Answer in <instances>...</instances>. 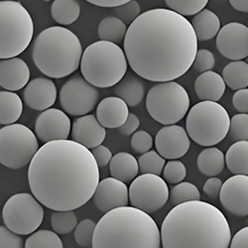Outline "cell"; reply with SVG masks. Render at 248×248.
I'll return each instance as SVG.
<instances>
[{
  "mask_svg": "<svg viewBox=\"0 0 248 248\" xmlns=\"http://www.w3.org/2000/svg\"><path fill=\"white\" fill-rule=\"evenodd\" d=\"M157 152L165 159L177 160L188 153L191 141L184 127L173 124L161 128L155 137Z\"/></svg>",
  "mask_w": 248,
  "mask_h": 248,
  "instance_id": "16",
  "label": "cell"
},
{
  "mask_svg": "<svg viewBox=\"0 0 248 248\" xmlns=\"http://www.w3.org/2000/svg\"><path fill=\"white\" fill-rule=\"evenodd\" d=\"M38 150V137L23 124L14 123L0 129V162L6 168L26 167Z\"/></svg>",
  "mask_w": 248,
  "mask_h": 248,
  "instance_id": "10",
  "label": "cell"
},
{
  "mask_svg": "<svg viewBox=\"0 0 248 248\" xmlns=\"http://www.w3.org/2000/svg\"><path fill=\"white\" fill-rule=\"evenodd\" d=\"M222 78L226 87L232 91L247 89L248 87V64L244 61H232L222 71Z\"/></svg>",
  "mask_w": 248,
  "mask_h": 248,
  "instance_id": "31",
  "label": "cell"
},
{
  "mask_svg": "<svg viewBox=\"0 0 248 248\" xmlns=\"http://www.w3.org/2000/svg\"><path fill=\"white\" fill-rule=\"evenodd\" d=\"M99 182L93 152L69 139L45 143L28 168L31 193L52 211L79 209L93 199Z\"/></svg>",
  "mask_w": 248,
  "mask_h": 248,
  "instance_id": "2",
  "label": "cell"
},
{
  "mask_svg": "<svg viewBox=\"0 0 248 248\" xmlns=\"http://www.w3.org/2000/svg\"><path fill=\"white\" fill-rule=\"evenodd\" d=\"M216 65V59L214 54L205 49L198 51L196 59L194 61L193 68L199 73H205L212 71Z\"/></svg>",
  "mask_w": 248,
  "mask_h": 248,
  "instance_id": "43",
  "label": "cell"
},
{
  "mask_svg": "<svg viewBox=\"0 0 248 248\" xmlns=\"http://www.w3.org/2000/svg\"><path fill=\"white\" fill-rule=\"evenodd\" d=\"M217 1H220V0H217Z\"/></svg>",
  "mask_w": 248,
  "mask_h": 248,
  "instance_id": "54",
  "label": "cell"
},
{
  "mask_svg": "<svg viewBox=\"0 0 248 248\" xmlns=\"http://www.w3.org/2000/svg\"><path fill=\"white\" fill-rule=\"evenodd\" d=\"M219 201L230 214L239 217H248V176L234 175L227 179L222 185Z\"/></svg>",
  "mask_w": 248,
  "mask_h": 248,
  "instance_id": "18",
  "label": "cell"
},
{
  "mask_svg": "<svg viewBox=\"0 0 248 248\" xmlns=\"http://www.w3.org/2000/svg\"><path fill=\"white\" fill-rule=\"evenodd\" d=\"M218 52L231 61H242L248 57V27L242 23H227L217 36Z\"/></svg>",
  "mask_w": 248,
  "mask_h": 248,
  "instance_id": "14",
  "label": "cell"
},
{
  "mask_svg": "<svg viewBox=\"0 0 248 248\" xmlns=\"http://www.w3.org/2000/svg\"><path fill=\"white\" fill-rule=\"evenodd\" d=\"M226 84L219 74L209 71L201 74L195 81V92L201 101H218L225 93Z\"/></svg>",
  "mask_w": 248,
  "mask_h": 248,
  "instance_id": "23",
  "label": "cell"
},
{
  "mask_svg": "<svg viewBox=\"0 0 248 248\" xmlns=\"http://www.w3.org/2000/svg\"><path fill=\"white\" fill-rule=\"evenodd\" d=\"M232 105L239 113H248V89L235 92L232 96Z\"/></svg>",
  "mask_w": 248,
  "mask_h": 248,
  "instance_id": "46",
  "label": "cell"
},
{
  "mask_svg": "<svg viewBox=\"0 0 248 248\" xmlns=\"http://www.w3.org/2000/svg\"><path fill=\"white\" fill-rule=\"evenodd\" d=\"M80 5L78 0H54L51 15L57 23L63 26L71 25L78 19Z\"/></svg>",
  "mask_w": 248,
  "mask_h": 248,
  "instance_id": "32",
  "label": "cell"
},
{
  "mask_svg": "<svg viewBox=\"0 0 248 248\" xmlns=\"http://www.w3.org/2000/svg\"><path fill=\"white\" fill-rule=\"evenodd\" d=\"M71 133L69 115L58 108H49L41 113L35 122V134L40 141L48 143L66 140Z\"/></svg>",
  "mask_w": 248,
  "mask_h": 248,
  "instance_id": "15",
  "label": "cell"
},
{
  "mask_svg": "<svg viewBox=\"0 0 248 248\" xmlns=\"http://www.w3.org/2000/svg\"><path fill=\"white\" fill-rule=\"evenodd\" d=\"M129 114L128 105L118 96L103 98L96 108V118L105 128L118 129L126 122Z\"/></svg>",
  "mask_w": 248,
  "mask_h": 248,
  "instance_id": "22",
  "label": "cell"
},
{
  "mask_svg": "<svg viewBox=\"0 0 248 248\" xmlns=\"http://www.w3.org/2000/svg\"><path fill=\"white\" fill-rule=\"evenodd\" d=\"M229 136L234 142L248 141V113H238L232 116Z\"/></svg>",
  "mask_w": 248,
  "mask_h": 248,
  "instance_id": "39",
  "label": "cell"
},
{
  "mask_svg": "<svg viewBox=\"0 0 248 248\" xmlns=\"http://www.w3.org/2000/svg\"><path fill=\"white\" fill-rule=\"evenodd\" d=\"M163 248H230L232 231L217 206L202 201L178 204L161 225Z\"/></svg>",
  "mask_w": 248,
  "mask_h": 248,
  "instance_id": "3",
  "label": "cell"
},
{
  "mask_svg": "<svg viewBox=\"0 0 248 248\" xmlns=\"http://www.w3.org/2000/svg\"><path fill=\"white\" fill-rule=\"evenodd\" d=\"M161 232L150 215L121 206L98 220L92 248H160Z\"/></svg>",
  "mask_w": 248,
  "mask_h": 248,
  "instance_id": "4",
  "label": "cell"
},
{
  "mask_svg": "<svg viewBox=\"0 0 248 248\" xmlns=\"http://www.w3.org/2000/svg\"><path fill=\"white\" fill-rule=\"evenodd\" d=\"M246 63H247V64H248V57H247V58H246Z\"/></svg>",
  "mask_w": 248,
  "mask_h": 248,
  "instance_id": "53",
  "label": "cell"
},
{
  "mask_svg": "<svg viewBox=\"0 0 248 248\" xmlns=\"http://www.w3.org/2000/svg\"><path fill=\"white\" fill-rule=\"evenodd\" d=\"M149 115L163 125H173L188 114L190 96L177 81L158 82L146 95Z\"/></svg>",
  "mask_w": 248,
  "mask_h": 248,
  "instance_id": "9",
  "label": "cell"
},
{
  "mask_svg": "<svg viewBox=\"0 0 248 248\" xmlns=\"http://www.w3.org/2000/svg\"><path fill=\"white\" fill-rule=\"evenodd\" d=\"M0 248H25V245L21 235L2 225L0 227Z\"/></svg>",
  "mask_w": 248,
  "mask_h": 248,
  "instance_id": "44",
  "label": "cell"
},
{
  "mask_svg": "<svg viewBox=\"0 0 248 248\" xmlns=\"http://www.w3.org/2000/svg\"><path fill=\"white\" fill-rule=\"evenodd\" d=\"M2 219L11 232L19 235H30L37 232L43 222V204L33 194H15L4 203Z\"/></svg>",
  "mask_w": 248,
  "mask_h": 248,
  "instance_id": "11",
  "label": "cell"
},
{
  "mask_svg": "<svg viewBox=\"0 0 248 248\" xmlns=\"http://www.w3.org/2000/svg\"><path fill=\"white\" fill-rule=\"evenodd\" d=\"M25 248H64V244L54 231L40 230L26 239Z\"/></svg>",
  "mask_w": 248,
  "mask_h": 248,
  "instance_id": "33",
  "label": "cell"
},
{
  "mask_svg": "<svg viewBox=\"0 0 248 248\" xmlns=\"http://www.w3.org/2000/svg\"><path fill=\"white\" fill-rule=\"evenodd\" d=\"M34 35L33 19L28 10L14 0L0 2V58H16L30 45Z\"/></svg>",
  "mask_w": 248,
  "mask_h": 248,
  "instance_id": "7",
  "label": "cell"
},
{
  "mask_svg": "<svg viewBox=\"0 0 248 248\" xmlns=\"http://www.w3.org/2000/svg\"><path fill=\"white\" fill-rule=\"evenodd\" d=\"M192 25L198 40L201 41V42L215 38L217 36L219 30L221 29L218 16L212 10L206 8L194 16L192 20Z\"/></svg>",
  "mask_w": 248,
  "mask_h": 248,
  "instance_id": "26",
  "label": "cell"
},
{
  "mask_svg": "<svg viewBox=\"0 0 248 248\" xmlns=\"http://www.w3.org/2000/svg\"><path fill=\"white\" fill-rule=\"evenodd\" d=\"M114 13L126 25H131L141 15V7L136 0H131L125 4L115 7Z\"/></svg>",
  "mask_w": 248,
  "mask_h": 248,
  "instance_id": "41",
  "label": "cell"
},
{
  "mask_svg": "<svg viewBox=\"0 0 248 248\" xmlns=\"http://www.w3.org/2000/svg\"><path fill=\"white\" fill-rule=\"evenodd\" d=\"M92 152L96 160V163L99 168L106 167L109 165L111 159H112V153L109 148H108L105 145H99L93 149H92Z\"/></svg>",
  "mask_w": 248,
  "mask_h": 248,
  "instance_id": "47",
  "label": "cell"
},
{
  "mask_svg": "<svg viewBox=\"0 0 248 248\" xmlns=\"http://www.w3.org/2000/svg\"><path fill=\"white\" fill-rule=\"evenodd\" d=\"M231 117L217 101H201L188 112L186 130L198 145L213 147L220 143L230 132Z\"/></svg>",
  "mask_w": 248,
  "mask_h": 248,
  "instance_id": "8",
  "label": "cell"
},
{
  "mask_svg": "<svg viewBox=\"0 0 248 248\" xmlns=\"http://www.w3.org/2000/svg\"><path fill=\"white\" fill-rule=\"evenodd\" d=\"M222 185L223 184L220 179L217 177H212L204 183L202 192L206 198L211 200H217L220 195Z\"/></svg>",
  "mask_w": 248,
  "mask_h": 248,
  "instance_id": "45",
  "label": "cell"
},
{
  "mask_svg": "<svg viewBox=\"0 0 248 248\" xmlns=\"http://www.w3.org/2000/svg\"><path fill=\"white\" fill-rule=\"evenodd\" d=\"M43 1H46V2H48V1H51V0H43Z\"/></svg>",
  "mask_w": 248,
  "mask_h": 248,
  "instance_id": "52",
  "label": "cell"
},
{
  "mask_svg": "<svg viewBox=\"0 0 248 248\" xmlns=\"http://www.w3.org/2000/svg\"><path fill=\"white\" fill-rule=\"evenodd\" d=\"M30 70L20 58L4 59L0 62V86L4 91L17 92L29 84Z\"/></svg>",
  "mask_w": 248,
  "mask_h": 248,
  "instance_id": "21",
  "label": "cell"
},
{
  "mask_svg": "<svg viewBox=\"0 0 248 248\" xmlns=\"http://www.w3.org/2000/svg\"><path fill=\"white\" fill-rule=\"evenodd\" d=\"M169 198L167 182L158 175L141 174L129 186L130 204L148 215L162 209Z\"/></svg>",
  "mask_w": 248,
  "mask_h": 248,
  "instance_id": "12",
  "label": "cell"
},
{
  "mask_svg": "<svg viewBox=\"0 0 248 248\" xmlns=\"http://www.w3.org/2000/svg\"><path fill=\"white\" fill-rule=\"evenodd\" d=\"M230 248H248V226L243 227L234 234Z\"/></svg>",
  "mask_w": 248,
  "mask_h": 248,
  "instance_id": "49",
  "label": "cell"
},
{
  "mask_svg": "<svg viewBox=\"0 0 248 248\" xmlns=\"http://www.w3.org/2000/svg\"><path fill=\"white\" fill-rule=\"evenodd\" d=\"M173 205H178L191 201H201V194L196 186L190 182H182L170 191V198Z\"/></svg>",
  "mask_w": 248,
  "mask_h": 248,
  "instance_id": "35",
  "label": "cell"
},
{
  "mask_svg": "<svg viewBox=\"0 0 248 248\" xmlns=\"http://www.w3.org/2000/svg\"><path fill=\"white\" fill-rule=\"evenodd\" d=\"M96 223L90 218L82 219L75 230V240L81 247H93Z\"/></svg>",
  "mask_w": 248,
  "mask_h": 248,
  "instance_id": "38",
  "label": "cell"
},
{
  "mask_svg": "<svg viewBox=\"0 0 248 248\" xmlns=\"http://www.w3.org/2000/svg\"><path fill=\"white\" fill-rule=\"evenodd\" d=\"M78 37L62 26H52L41 32L34 41L32 58L37 69L52 78L74 74L82 58Z\"/></svg>",
  "mask_w": 248,
  "mask_h": 248,
  "instance_id": "5",
  "label": "cell"
},
{
  "mask_svg": "<svg viewBox=\"0 0 248 248\" xmlns=\"http://www.w3.org/2000/svg\"><path fill=\"white\" fill-rule=\"evenodd\" d=\"M231 5L239 12H248V0H229Z\"/></svg>",
  "mask_w": 248,
  "mask_h": 248,
  "instance_id": "51",
  "label": "cell"
},
{
  "mask_svg": "<svg viewBox=\"0 0 248 248\" xmlns=\"http://www.w3.org/2000/svg\"><path fill=\"white\" fill-rule=\"evenodd\" d=\"M99 93L81 76H75L62 87L59 99L63 110L71 116H84L96 107Z\"/></svg>",
  "mask_w": 248,
  "mask_h": 248,
  "instance_id": "13",
  "label": "cell"
},
{
  "mask_svg": "<svg viewBox=\"0 0 248 248\" xmlns=\"http://www.w3.org/2000/svg\"><path fill=\"white\" fill-rule=\"evenodd\" d=\"M168 9L183 16L196 15L208 5L210 0H164Z\"/></svg>",
  "mask_w": 248,
  "mask_h": 248,
  "instance_id": "37",
  "label": "cell"
},
{
  "mask_svg": "<svg viewBox=\"0 0 248 248\" xmlns=\"http://www.w3.org/2000/svg\"><path fill=\"white\" fill-rule=\"evenodd\" d=\"M152 136L144 130L136 131L130 140V148L135 154H145L153 147Z\"/></svg>",
  "mask_w": 248,
  "mask_h": 248,
  "instance_id": "42",
  "label": "cell"
},
{
  "mask_svg": "<svg viewBox=\"0 0 248 248\" xmlns=\"http://www.w3.org/2000/svg\"><path fill=\"white\" fill-rule=\"evenodd\" d=\"M247 224H248V219H247Z\"/></svg>",
  "mask_w": 248,
  "mask_h": 248,
  "instance_id": "55",
  "label": "cell"
},
{
  "mask_svg": "<svg viewBox=\"0 0 248 248\" xmlns=\"http://www.w3.org/2000/svg\"><path fill=\"white\" fill-rule=\"evenodd\" d=\"M162 175L163 179L168 184L177 185L182 183L187 176V169L181 161L171 160L165 165Z\"/></svg>",
  "mask_w": 248,
  "mask_h": 248,
  "instance_id": "40",
  "label": "cell"
},
{
  "mask_svg": "<svg viewBox=\"0 0 248 248\" xmlns=\"http://www.w3.org/2000/svg\"><path fill=\"white\" fill-rule=\"evenodd\" d=\"M139 126H140L139 118L134 113H130L126 122L124 123L121 127L118 128V131L120 134L124 136H129V135H133L137 131Z\"/></svg>",
  "mask_w": 248,
  "mask_h": 248,
  "instance_id": "48",
  "label": "cell"
},
{
  "mask_svg": "<svg viewBox=\"0 0 248 248\" xmlns=\"http://www.w3.org/2000/svg\"><path fill=\"white\" fill-rule=\"evenodd\" d=\"M23 112V101L14 92H0V123L10 125L16 123Z\"/></svg>",
  "mask_w": 248,
  "mask_h": 248,
  "instance_id": "28",
  "label": "cell"
},
{
  "mask_svg": "<svg viewBox=\"0 0 248 248\" xmlns=\"http://www.w3.org/2000/svg\"><path fill=\"white\" fill-rule=\"evenodd\" d=\"M53 231L59 235H66L76 230L78 217L75 211H54L51 217Z\"/></svg>",
  "mask_w": 248,
  "mask_h": 248,
  "instance_id": "34",
  "label": "cell"
},
{
  "mask_svg": "<svg viewBox=\"0 0 248 248\" xmlns=\"http://www.w3.org/2000/svg\"><path fill=\"white\" fill-rule=\"evenodd\" d=\"M87 2L103 8H110V7H118L122 4H125L131 0H86Z\"/></svg>",
  "mask_w": 248,
  "mask_h": 248,
  "instance_id": "50",
  "label": "cell"
},
{
  "mask_svg": "<svg viewBox=\"0 0 248 248\" xmlns=\"http://www.w3.org/2000/svg\"><path fill=\"white\" fill-rule=\"evenodd\" d=\"M107 137V130L96 116L87 114L76 118L72 124V140L90 150L101 145Z\"/></svg>",
  "mask_w": 248,
  "mask_h": 248,
  "instance_id": "20",
  "label": "cell"
},
{
  "mask_svg": "<svg viewBox=\"0 0 248 248\" xmlns=\"http://www.w3.org/2000/svg\"><path fill=\"white\" fill-rule=\"evenodd\" d=\"M115 96L125 101L129 108L137 107L145 96V86L140 77L133 73H127L115 86Z\"/></svg>",
  "mask_w": 248,
  "mask_h": 248,
  "instance_id": "24",
  "label": "cell"
},
{
  "mask_svg": "<svg viewBox=\"0 0 248 248\" xmlns=\"http://www.w3.org/2000/svg\"><path fill=\"white\" fill-rule=\"evenodd\" d=\"M128 65L125 52L119 45L99 40L84 51L80 72L93 87L108 89L115 87L125 77Z\"/></svg>",
  "mask_w": 248,
  "mask_h": 248,
  "instance_id": "6",
  "label": "cell"
},
{
  "mask_svg": "<svg viewBox=\"0 0 248 248\" xmlns=\"http://www.w3.org/2000/svg\"><path fill=\"white\" fill-rule=\"evenodd\" d=\"M127 29V25L118 17L108 16L100 21L97 28V34L100 40L108 41V42L119 45L124 42Z\"/></svg>",
  "mask_w": 248,
  "mask_h": 248,
  "instance_id": "30",
  "label": "cell"
},
{
  "mask_svg": "<svg viewBox=\"0 0 248 248\" xmlns=\"http://www.w3.org/2000/svg\"><path fill=\"white\" fill-rule=\"evenodd\" d=\"M225 164L232 174L248 176V141H237L227 150Z\"/></svg>",
  "mask_w": 248,
  "mask_h": 248,
  "instance_id": "29",
  "label": "cell"
},
{
  "mask_svg": "<svg viewBox=\"0 0 248 248\" xmlns=\"http://www.w3.org/2000/svg\"><path fill=\"white\" fill-rule=\"evenodd\" d=\"M95 208L102 214H107L114 209L126 206L130 203L129 188L126 183L113 177L103 179L97 185L93 197Z\"/></svg>",
  "mask_w": 248,
  "mask_h": 248,
  "instance_id": "17",
  "label": "cell"
},
{
  "mask_svg": "<svg viewBox=\"0 0 248 248\" xmlns=\"http://www.w3.org/2000/svg\"><path fill=\"white\" fill-rule=\"evenodd\" d=\"M192 22L166 8L141 13L128 26L123 42L129 67L150 81L175 80L187 73L198 54Z\"/></svg>",
  "mask_w": 248,
  "mask_h": 248,
  "instance_id": "1",
  "label": "cell"
},
{
  "mask_svg": "<svg viewBox=\"0 0 248 248\" xmlns=\"http://www.w3.org/2000/svg\"><path fill=\"white\" fill-rule=\"evenodd\" d=\"M225 165L224 154L221 150L214 146L203 149L197 159L199 171L206 177H216L219 175Z\"/></svg>",
  "mask_w": 248,
  "mask_h": 248,
  "instance_id": "27",
  "label": "cell"
},
{
  "mask_svg": "<svg viewBox=\"0 0 248 248\" xmlns=\"http://www.w3.org/2000/svg\"><path fill=\"white\" fill-rule=\"evenodd\" d=\"M138 164L139 170L142 174H154L160 176L166 165V159L163 158L157 151L150 150L139 157Z\"/></svg>",
  "mask_w": 248,
  "mask_h": 248,
  "instance_id": "36",
  "label": "cell"
},
{
  "mask_svg": "<svg viewBox=\"0 0 248 248\" xmlns=\"http://www.w3.org/2000/svg\"><path fill=\"white\" fill-rule=\"evenodd\" d=\"M57 95V87L51 78H36L25 87L23 101L31 109L44 111L55 105Z\"/></svg>",
  "mask_w": 248,
  "mask_h": 248,
  "instance_id": "19",
  "label": "cell"
},
{
  "mask_svg": "<svg viewBox=\"0 0 248 248\" xmlns=\"http://www.w3.org/2000/svg\"><path fill=\"white\" fill-rule=\"evenodd\" d=\"M139 171L138 160L127 152L115 154L109 163V173L111 177L124 183L132 182L137 177Z\"/></svg>",
  "mask_w": 248,
  "mask_h": 248,
  "instance_id": "25",
  "label": "cell"
}]
</instances>
